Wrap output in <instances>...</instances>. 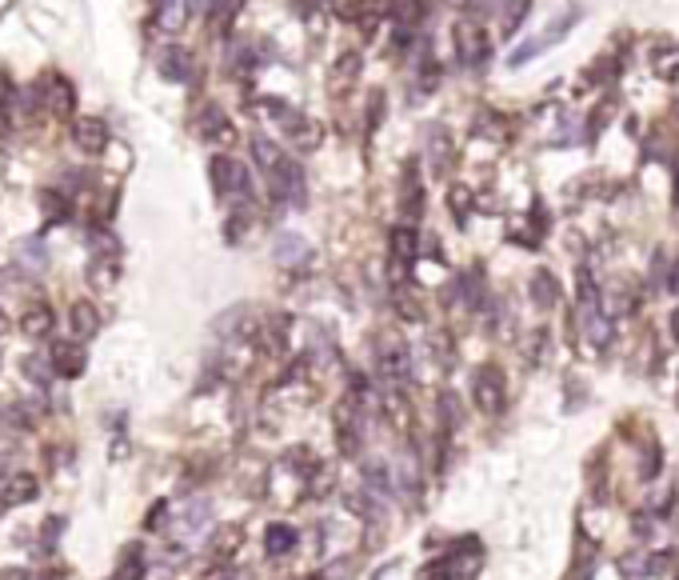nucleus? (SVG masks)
Instances as JSON below:
<instances>
[{
	"label": "nucleus",
	"instance_id": "obj_1",
	"mask_svg": "<svg viewBox=\"0 0 679 580\" xmlns=\"http://www.w3.org/2000/svg\"><path fill=\"white\" fill-rule=\"evenodd\" d=\"M264 113L276 116L280 129L288 132V140H292V145L300 148V153H312V148L320 145V137H324V129H320V124L312 121V116H304L300 108H288L284 100H276V97L264 100Z\"/></svg>",
	"mask_w": 679,
	"mask_h": 580
},
{
	"label": "nucleus",
	"instance_id": "obj_2",
	"mask_svg": "<svg viewBox=\"0 0 679 580\" xmlns=\"http://www.w3.org/2000/svg\"><path fill=\"white\" fill-rule=\"evenodd\" d=\"M580 17H583V9H580V4H572V9H567V12H559V17L551 20V25L543 28L540 36H532V41H527V44H519V49L511 52V57H508V65L516 68V65H527V60H532V57H540L543 49H551V44H556V41H564V36L572 33L575 25H580Z\"/></svg>",
	"mask_w": 679,
	"mask_h": 580
},
{
	"label": "nucleus",
	"instance_id": "obj_3",
	"mask_svg": "<svg viewBox=\"0 0 679 580\" xmlns=\"http://www.w3.org/2000/svg\"><path fill=\"white\" fill-rule=\"evenodd\" d=\"M212 185H216V193L220 196L244 204L248 196H252V172H248L240 161H232V156H216L212 161Z\"/></svg>",
	"mask_w": 679,
	"mask_h": 580
},
{
	"label": "nucleus",
	"instance_id": "obj_4",
	"mask_svg": "<svg viewBox=\"0 0 679 580\" xmlns=\"http://www.w3.org/2000/svg\"><path fill=\"white\" fill-rule=\"evenodd\" d=\"M264 180H268V193L276 204H304V172L288 156L272 172H264Z\"/></svg>",
	"mask_w": 679,
	"mask_h": 580
},
{
	"label": "nucleus",
	"instance_id": "obj_5",
	"mask_svg": "<svg viewBox=\"0 0 679 580\" xmlns=\"http://www.w3.org/2000/svg\"><path fill=\"white\" fill-rule=\"evenodd\" d=\"M452 36H455V57H460L463 68H479L487 60V36L476 20H460Z\"/></svg>",
	"mask_w": 679,
	"mask_h": 580
},
{
	"label": "nucleus",
	"instance_id": "obj_6",
	"mask_svg": "<svg viewBox=\"0 0 679 580\" xmlns=\"http://www.w3.org/2000/svg\"><path fill=\"white\" fill-rule=\"evenodd\" d=\"M471 401L479 412H500L503 409V372L495 364H484L476 372V385H471Z\"/></svg>",
	"mask_w": 679,
	"mask_h": 580
},
{
	"label": "nucleus",
	"instance_id": "obj_7",
	"mask_svg": "<svg viewBox=\"0 0 679 580\" xmlns=\"http://www.w3.org/2000/svg\"><path fill=\"white\" fill-rule=\"evenodd\" d=\"M423 148H428L431 172H439V177H444L447 164H452V137H447L444 124H428V129H423Z\"/></svg>",
	"mask_w": 679,
	"mask_h": 580
},
{
	"label": "nucleus",
	"instance_id": "obj_8",
	"mask_svg": "<svg viewBox=\"0 0 679 580\" xmlns=\"http://www.w3.org/2000/svg\"><path fill=\"white\" fill-rule=\"evenodd\" d=\"M192 73H196V65H192V57L180 49V44H168L164 52H160V76L172 84H188Z\"/></svg>",
	"mask_w": 679,
	"mask_h": 580
},
{
	"label": "nucleus",
	"instance_id": "obj_9",
	"mask_svg": "<svg viewBox=\"0 0 679 580\" xmlns=\"http://www.w3.org/2000/svg\"><path fill=\"white\" fill-rule=\"evenodd\" d=\"M36 476L32 473H16V476H4V484H0V508H16V505H28L32 497H36Z\"/></svg>",
	"mask_w": 679,
	"mask_h": 580
},
{
	"label": "nucleus",
	"instance_id": "obj_10",
	"mask_svg": "<svg viewBox=\"0 0 679 580\" xmlns=\"http://www.w3.org/2000/svg\"><path fill=\"white\" fill-rule=\"evenodd\" d=\"M276 265H284V268H300V265H308L312 260V249H308V241L304 236H296V233H280L276 236Z\"/></svg>",
	"mask_w": 679,
	"mask_h": 580
},
{
	"label": "nucleus",
	"instance_id": "obj_11",
	"mask_svg": "<svg viewBox=\"0 0 679 580\" xmlns=\"http://www.w3.org/2000/svg\"><path fill=\"white\" fill-rule=\"evenodd\" d=\"M72 137H76V145L84 148V153H100V148L108 145V124H104L100 116H80V121L72 124Z\"/></svg>",
	"mask_w": 679,
	"mask_h": 580
},
{
	"label": "nucleus",
	"instance_id": "obj_12",
	"mask_svg": "<svg viewBox=\"0 0 679 580\" xmlns=\"http://www.w3.org/2000/svg\"><path fill=\"white\" fill-rule=\"evenodd\" d=\"M399 212H404L407 220H415L423 212V185H420V177H415V164H407L404 180H399Z\"/></svg>",
	"mask_w": 679,
	"mask_h": 580
},
{
	"label": "nucleus",
	"instance_id": "obj_13",
	"mask_svg": "<svg viewBox=\"0 0 679 580\" xmlns=\"http://www.w3.org/2000/svg\"><path fill=\"white\" fill-rule=\"evenodd\" d=\"M196 129L204 140H232V121L224 116L220 105H204L196 116Z\"/></svg>",
	"mask_w": 679,
	"mask_h": 580
},
{
	"label": "nucleus",
	"instance_id": "obj_14",
	"mask_svg": "<svg viewBox=\"0 0 679 580\" xmlns=\"http://www.w3.org/2000/svg\"><path fill=\"white\" fill-rule=\"evenodd\" d=\"M380 372L383 380H396V385H404L407 377H412V356H407L404 345H388L380 353Z\"/></svg>",
	"mask_w": 679,
	"mask_h": 580
},
{
	"label": "nucleus",
	"instance_id": "obj_15",
	"mask_svg": "<svg viewBox=\"0 0 679 580\" xmlns=\"http://www.w3.org/2000/svg\"><path fill=\"white\" fill-rule=\"evenodd\" d=\"M44 105L52 108L56 116H68L72 105H76V92H72V84L64 81L60 73H52V76L44 81Z\"/></svg>",
	"mask_w": 679,
	"mask_h": 580
},
{
	"label": "nucleus",
	"instance_id": "obj_16",
	"mask_svg": "<svg viewBox=\"0 0 679 580\" xmlns=\"http://www.w3.org/2000/svg\"><path fill=\"white\" fill-rule=\"evenodd\" d=\"M256 340H260L268 353H284V345H288V316H268V321H260L256 324Z\"/></svg>",
	"mask_w": 679,
	"mask_h": 580
},
{
	"label": "nucleus",
	"instance_id": "obj_17",
	"mask_svg": "<svg viewBox=\"0 0 679 580\" xmlns=\"http://www.w3.org/2000/svg\"><path fill=\"white\" fill-rule=\"evenodd\" d=\"M336 436H340V452H343V457H356V452H359V425H356V417H351L348 404H343V409H336Z\"/></svg>",
	"mask_w": 679,
	"mask_h": 580
},
{
	"label": "nucleus",
	"instance_id": "obj_18",
	"mask_svg": "<svg viewBox=\"0 0 679 580\" xmlns=\"http://www.w3.org/2000/svg\"><path fill=\"white\" fill-rule=\"evenodd\" d=\"M388 249H391V257H396V260H415V252H420V233H415V228H407V225L391 228V233H388Z\"/></svg>",
	"mask_w": 679,
	"mask_h": 580
},
{
	"label": "nucleus",
	"instance_id": "obj_19",
	"mask_svg": "<svg viewBox=\"0 0 679 580\" xmlns=\"http://www.w3.org/2000/svg\"><path fill=\"white\" fill-rule=\"evenodd\" d=\"M68 324H72V332H76L80 340H88V337H96V329H100V313H96L88 300H76V305H72Z\"/></svg>",
	"mask_w": 679,
	"mask_h": 580
},
{
	"label": "nucleus",
	"instance_id": "obj_20",
	"mask_svg": "<svg viewBox=\"0 0 679 580\" xmlns=\"http://www.w3.org/2000/svg\"><path fill=\"white\" fill-rule=\"evenodd\" d=\"M52 369L60 372V377H80V372H84V348L56 345L52 348Z\"/></svg>",
	"mask_w": 679,
	"mask_h": 580
},
{
	"label": "nucleus",
	"instance_id": "obj_21",
	"mask_svg": "<svg viewBox=\"0 0 679 580\" xmlns=\"http://www.w3.org/2000/svg\"><path fill=\"white\" fill-rule=\"evenodd\" d=\"M264 536H268V540H264V548H268L272 556H284L288 548L296 544V528H292V524H284V520L268 524V532H264Z\"/></svg>",
	"mask_w": 679,
	"mask_h": 580
},
{
	"label": "nucleus",
	"instance_id": "obj_22",
	"mask_svg": "<svg viewBox=\"0 0 679 580\" xmlns=\"http://www.w3.org/2000/svg\"><path fill=\"white\" fill-rule=\"evenodd\" d=\"M188 20V0H160V28L164 33H180Z\"/></svg>",
	"mask_w": 679,
	"mask_h": 580
},
{
	"label": "nucleus",
	"instance_id": "obj_23",
	"mask_svg": "<svg viewBox=\"0 0 679 580\" xmlns=\"http://www.w3.org/2000/svg\"><path fill=\"white\" fill-rule=\"evenodd\" d=\"M532 297H535V305H540V308H551V305H556V297H559L556 276L543 273V268H540V273L532 276Z\"/></svg>",
	"mask_w": 679,
	"mask_h": 580
},
{
	"label": "nucleus",
	"instance_id": "obj_24",
	"mask_svg": "<svg viewBox=\"0 0 679 580\" xmlns=\"http://www.w3.org/2000/svg\"><path fill=\"white\" fill-rule=\"evenodd\" d=\"M252 156H256V164H260V172H272L280 161H284V153H280L268 137H252Z\"/></svg>",
	"mask_w": 679,
	"mask_h": 580
},
{
	"label": "nucleus",
	"instance_id": "obj_25",
	"mask_svg": "<svg viewBox=\"0 0 679 580\" xmlns=\"http://www.w3.org/2000/svg\"><path fill=\"white\" fill-rule=\"evenodd\" d=\"M24 332H28V337H48V332H52V313H48L44 305H36V308H28V313H24Z\"/></svg>",
	"mask_w": 679,
	"mask_h": 580
},
{
	"label": "nucleus",
	"instance_id": "obj_26",
	"mask_svg": "<svg viewBox=\"0 0 679 580\" xmlns=\"http://www.w3.org/2000/svg\"><path fill=\"white\" fill-rule=\"evenodd\" d=\"M36 204H40V212H44L48 220H64V217H68V212H72V204L64 201L60 193H52V188H44V193L36 196Z\"/></svg>",
	"mask_w": 679,
	"mask_h": 580
},
{
	"label": "nucleus",
	"instance_id": "obj_27",
	"mask_svg": "<svg viewBox=\"0 0 679 580\" xmlns=\"http://www.w3.org/2000/svg\"><path fill=\"white\" fill-rule=\"evenodd\" d=\"M88 281L96 284V289H108L112 281H116V257H96L92 260V268H88Z\"/></svg>",
	"mask_w": 679,
	"mask_h": 580
},
{
	"label": "nucleus",
	"instance_id": "obj_28",
	"mask_svg": "<svg viewBox=\"0 0 679 580\" xmlns=\"http://www.w3.org/2000/svg\"><path fill=\"white\" fill-rule=\"evenodd\" d=\"M391 489V473L383 465H367L364 468V492H375V497H383V492Z\"/></svg>",
	"mask_w": 679,
	"mask_h": 580
},
{
	"label": "nucleus",
	"instance_id": "obj_29",
	"mask_svg": "<svg viewBox=\"0 0 679 580\" xmlns=\"http://www.w3.org/2000/svg\"><path fill=\"white\" fill-rule=\"evenodd\" d=\"M332 84H336V89H343V84H351V81H356V73H359V57H356V52H343V57L340 60H336V68H332Z\"/></svg>",
	"mask_w": 679,
	"mask_h": 580
},
{
	"label": "nucleus",
	"instance_id": "obj_30",
	"mask_svg": "<svg viewBox=\"0 0 679 580\" xmlns=\"http://www.w3.org/2000/svg\"><path fill=\"white\" fill-rule=\"evenodd\" d=\"M20 260H24L28 268H44V265H48L44 244H40V241H24V244H20Z\"/></svg>",
	"mask_w": 679,
	"mask_h": 580
},
{
	"label": "nucleus",
	"instance_id": "obj_31",
	"mask_svg": "<svg viewBox=\"0 0 679 580\" xmlns=\"http://www.w3.org/2000/svg\"><path fill=\"white\" fill-rule=\"evenodd\" d=\"M24 372H28L36 385H48V364L36 361V356H24Z\"/></svg>",
	"mask_w": 679,
	"mask_h": 580
},
{
	"label": "nucleus",
	"instance_id": "obj_32",
	"mask_svg": "<svg viewBox=\"0 0 679 580\" xmlns=\"http://www.w3.org/2000/svg\"><path fill=\"white\" fill-rule=\"evenodd\" d=\"M244 228H248V217H244V212H236V217H232L228 225H224V236H228V241L236 244L240 236H244Z\"/></svg>",
	"mask_w": 679,
	"mask_h": 580
},
{
	"label": "nucleus",
	"instance_id": "obj_33",
	"mask_svg": "<svg viewBox=\"0 0 679 580\" xmlns=\"http://www.w3.org/2000/svg\"><path fill=\"white\" fill-rule=\"evenodd\" d=\"M380 108H383V97H380V92H372V100H367V129H375V124H380Z\"/></svg>",
	"mask_w": 679,
	"mask_h": 580
},
{
	"label": "nucleus",
	"instance_id": "obj_34",
	"mask_svg": "<svg viewBox=\"0 0 679 580\" xmlns=\"http://www.w3.org/2000/svg\"><path fill=\"white\" fill-rule=\"evenodd\" d=\"M524 12H527V0H516V4H511V12H508V28H516L519 20H524Z\"/></svg>",
	"mask_w": 679,
	"mask_h": 580
},
{
	"label": "nucleus",
	"instance_id": "obj_35",
	"mask_svg": "<svg viewBox=\"0 0 679 580\" xmlns=\"http://www.w3.org/2000/svg\"><path fill=\"white\" fill-rule=\"evenodd\" d=\"M495 4H503V0H471V12H495Z\"/></svg>",
	"mask_w": 679,
	"mask_h": 580
},
{
	"label": "nucleus",
	"instance_id": "obj_36",
	"mask_svg": "<svg viewBox=\"0 0 679 580\" xmlns=\"http://www.w3.org/2000/svg\"><path fill=\"white\" fill-rule=\"evenodd\" d=\"M192 9H196V12H204V17H208V12H212V9H220V0H192Z\"/></svg>",
	"mask_w": 679,
	"mask_h": 580
},
{
	"label": "nucleus",
	"instance_id": "obj_37",
	"mask_svg": "<svg viewBox=\"0 0 679 580\" xmlns=\"http://www.w3.org/2000/svg\"><path fill=\"white\" fill-rule=\"evenodd\" d=\"M0 580H28V576L20 568H8V572H0Z\"/></svg>",
	"mask_w": 679,
	"mask_h": 580
}]
</instances>
